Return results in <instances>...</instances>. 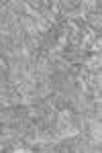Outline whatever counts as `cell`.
Returning <instances> with one entry per match:
<instances>
[{"label": "cell", "instance_id": "cell-3", "mask_svg": "<svg viewBox=\"0 0 102 153\" xmlns=\"http://www.w3.org/2000/svg\"><path fill=\"white\" fill-rule=\"evenodd\" d=\"M84 23L88 25L90 29H98L100 31V27H102V16H100V12H90V14H86V21Z\"/></svg>", "mask_w": 102, "mask_h": 153}, {"label": "cell", "instance_id": "cell-2", "mask_svg": "<svg viewBox=\"0 0 102 153\" xmlns=\"http://www.w3.org/2000/svg\"><path fill=\"white\" fill-rule=\"evenodd\" d=\"M6 151H16V153H29L33 151V147H29V145H25L23 139H12L10 145H8V149Z\"/></svg>", "mask_w": 102, "mask_h": 153}, {"label": "cell", "instance_id": "cell-1", "mask_svg": "<svg viewBox=\"0 0 102 153\" xmlns=\"http://www.w3.org/2000/svg\"><path fill=\"white\" fill-rule=\"evenodd\" d=\"M100 65H102L100 53H90V55H86L84 61H82V68H86L88 71H100Z\"/></svg>", "mask_w": 102, "mask_h": 153}]
</instances>
